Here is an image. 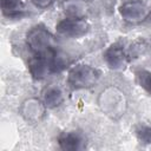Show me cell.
<instances>
[{
    "label": "cell",
    "instance_id": "obj_15",
    "mask_svg": "<svg viewBox=\"0 0 151 151\" xmlns=\"http://www.w3.org/2000/svg\"><path fill=\"white\" fill-rule=\"evenodd\" d=\"M32 2V5L37 8H40V9H46V8H50L54 2L55 0H29Z\"/></svg>",
    "mask_w": 151,
    "mask_h": 151
},
{
    "label": "cell",
    "instance_id": "obj_11",
    "mask_svg": "<svg viewBox=\"0 0 151 151\" xmlns=\"http://www.w3.org/2000/svg\"><path fill=\"white\" fill-rule=\"evenodd\" d=\"M61 8L66 18L84 19L88 13V4L86 0H64Z\"/></svg>",
    "mask_w": 151,
    "mask_h": 151
},
{
    "label": "cell",
    "instance_id": "obj_8",
    "mask_svg": "<svg viewBox=\"0 0 151 151\" xmlns=\"http://www.w3.org/2000/svg\"><path fill=\"white\" fill-rule=\"evenodd\" d=\"M55 57V55H54ZM54 57H40V55H32L28 59V71L31 76L35 80H42L51 73L55 72L54 67Z\"/></svg>",
    "mask_w": 151,
    "mask_h": 151
},
{
    "label": "cell",
    "instance_id": "obj_14",
    "mask_svg": "<svg viewBox=\"0 0 151 151\" xmlns=\"http://www.w3.org/2000/svg\"><path fill=\"white\" fill-rule=\"evenodd\" d=\"M136 79L138 85L147 94L151 96V71L150 70H138L136 71Z\"/></svg>",
    "mask_w": 151,
    "mask_h": 151
},
{
    "label": "cell",
    "instance_id": "obj_2",
    "mask_svg": "<svg viewBox=\"0 0 151 151\" xmlns=\"http://www.w3.org/2000/svg\"><path fill=\"white\" fill-rule=\"evenodd\" d=\"M26 46L32 55L53 58L58 50L55 46V38L41 24L32 26L26 33Z\"/></svg>",
    "mask_w": 151,
    "mask_h": 151
},
{
    "label": "cell",
    "instance_id": "obj_16",
    "mask_svg": "<svg viewBox=\"0 0 151 151\" xmlns=\"http://www.w3.org/2000/svg\"><path fill=\"white\" fill-rule=\"evenodd\" d=\"M150 47H151V45H150Z\"/></svg>",
    "mask_w": 151,
    "mask_h": 151
},
{
    "label": "cell",
    "instance_id": "obj_12",
    "mask_svg": "<svg viewBox=\"0 0 151 151\" xmlns=\"http://www.w3.org/2000/svg\"><path fill=\"white\" fill-rule=\"evenodd\" d=\"M0 9L7 19H21L26 15V6L22 0H0Z\"/></svg>",
    "mask_w": 151,
    "mask_h": 151
},
{
    "label": "cell",
    "instance_id": "obj_6",
    "mask_svg": "<svg viewBox=\"0 0 151 151\" xmlns=\"http://www.w3.org/2000/svg\"><path fill=\"white\" fill-rule=\"evenodd\" d=\"M46 105L41 98L28 97L25 98L19 106L20 117L28 124H38L44 120L46 116Z\"/></svg>",
    "mask_w": 151,
    "mask_h": 151
},
{
    "label": "cell",
    "instance_id": "obj_5",
    "mask_svg": "<svg viewBox=\"0 0 151 151\" xmlns=\"http://www.w3.org/2000/svg\"><path fill=\"white\" fill-rule=\"evenodd\" d=\"M91 25L88 21L84 19H73V18H65L61 19L55 25V32L59 37L66 39H78L85 37L90 32Z\"/></svg>",
    "mask_w": 151,
    "mask_h": 151
},
{
    "label": "cell",
    "instance_id": "obj_9",
    "mask_svg": "<svg viewBox=\"0 0 151 151\" xmlns=\"http://www.w3.org/2000/svg\"><path fill=\"white\" fill-rule=\"evenodd\" d=\"M58 145L64 151H80L86 147V138L79 131H65L57 138Z\"/></svg>",
    "mask_w": 151,
    "mask_h": 151
},
{
    "label": "cell",
    "instance_id": "obj_3",
    "mask_svg": "<svg viewBox=\"0 0 151 151\" xmlns=\"http://www.w3.org/2000/svg\"><path fill=\"white\" fill-rule=\"evenodd\" d=\"M101 77L100 70L88 64H76L68 68L66 83L72 90H90L94 87Z\"/></svg>",
    "mask_w": 151,
    "mask_h": 151
},
{
    "label": "cell",
    "instance_id": "obj_1",
    "mask_svg": "<svg viewBox=\"0 0 151 151\" xmlns=\"http://www.w3.org/2000/svg\"><path fill=\"white\" fill-rule=\"evenodd\" d=\"M97 106L110 120L118 122L127 112L129 97L122 87L113 84L107 85L98 93Z\"/></svg>",
    "mask_w": 151,
    "mask_h": 151
},
{
    "label": "cell",
    "instance_id": "obj_7",
    "mask_svg": "<svg viewBox=\"0 0 151 151\" xmlns=\"http://www.w3.org/2000/svg\"><path fill=\"white\" fill-rule=\"evenodd\" d=\"M103 60L106 66L112 71H124L130 61L127 55V50L125 48L124 44L117 41L111 44L103 53Z\"/></svg>",
    "mask_w": 151,
    "mask_h": 151
},
{
    "label": "cell",
    "instance_id": "obj_4",
    "mask_svg": "<svg viewBox=\"0 0 151 151\" xmlns=\"http://www.w3.org/2000/svg\"><path fill=\"white\" fill-rule=\"evenodd\" d=\"M123 21L130 25H139L151 17V6L144 0H126L118 7Z\"/></svg>",
    "mask_w": 151,
    "mask_h": 151
},
{
    "label": "cell",
    "instance_id": "obj_10",
    "mask_svg": "<svg viewBox=\"0 0 151 151\" xmlns=\"http://www.w3.org/2000/svg\"><path fill=\"white\" fill-rule=\"evenodd\" d=\"M41 99L47 109H57L65 101V92L60 85L51 84L42 90Z\"/></svg>",
    "mask_w": 151,
    "mask_h": 151
},
{
    "label": "cell",
    "instance_id": "obj_13",
    "mask_svg": "<svg viewBox=\"0 0 151 151\" xmlns=\"http://www.w3.org/2000/svg\"><path fill=\"white\" fill-rule=\"evenodd\" d=\"M134 134L142 145H151V125L144 123L138 124L134 127Z\"/></svg>",
    "mask_w": 151,
    "mask_h": 151
}]
</instances>
